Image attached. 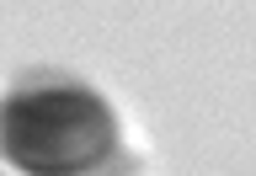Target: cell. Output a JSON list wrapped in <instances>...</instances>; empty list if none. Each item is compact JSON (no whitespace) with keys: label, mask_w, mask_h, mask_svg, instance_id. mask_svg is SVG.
Listing matches in <instances>:
<instances>
[{"label":"cell","mask_w":256,"mask_h":176,"mask_svg":"<svg viewBox=\"0 0 256 176\" xmlns=\"http://www.w3.org/2000/svg\"><path fill=\"white\" fill-rule=\"evenodd\" d=\"M118 150L107 96L70 75L22 80L0 102V155L22 176H96Z\"/></svg>","instance_id":"obj_1"}]
</instances>
